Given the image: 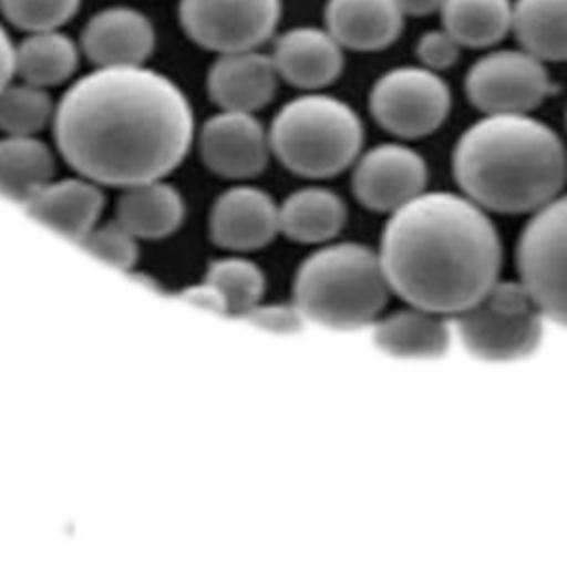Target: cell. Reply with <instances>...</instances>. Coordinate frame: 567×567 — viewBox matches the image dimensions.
<instances>
[{
	"instance_id": "obj_18",
	"label": "cell",
	"mask_w": 567,
	"mask_h": 567,
	"mask_svg": "<svg viewBox=\"0 0 567 567\" xmlns=\"http://www.w3.org/2000/svg\"><path fill=\"white\" fill-rule=\"evenodd\" d=\"M102 206L100 188L82 175L60 182L51 179L24 204L35 219L80 244L97 226Z\"/></svg>"
},
{
	"instance_id": "obj_21",
	"label": "cell",
	"mask_w": 567,
	"mask_h": 567,
	"mask_svg": "<svg viewBox=\"0 0 567 567\" xmlns=\"http://www.w3.org/2000/svg\"><path fill=\"white\" fill-rule=\"evenodd\" d=\"M348 217L343 199L328 188H301L279 206V233L299 244H321L339 235Z\"/></svg>"
},
{
	"instance_id": "obj_27",
	"label": "cell",
	"mask_w": 567,
	"mask_h": 567,
	"mask_svg": "<svg viewBox=\"0 0 567 567\" xmlns=\"http://www.w3.org/2000/svg\"><path fill=\"white\" fill-rule=\"evenodd\" d=\"M206 281H210L221 292L228 312L235 315H244L257 306L266 288L264 272L252 261L241 257L213 261L206 272Z\"/></svg>"
},
{
	"instance_id": "obj_25",
	"label": "cell",
	"mask_w": 567,
	"mask_h": 567,
	"mask_svg": "<svg viewBox=\"0 0 567 567\" xmlns=\"http://www.w3.org/2000/svg\"><path fill=\"white\" fill-rule=\"evenodd\" d=\"M443 29H447L461 47L487 49L512 31V0H445L441 7Z\"/></svg>"
},
{
	"instance_id": "obj_9",
	"label": "cell",
	"mask_w": 567,
	"mask_h": 567,
	"mask_svg": "<svg viewBox=\"0 0 567 567\" xmlns=\"http://www.w3.org/2000/svg\"><path fill=\"white\" fill-rule=\"evenodd\" d=\"M545 62L520 49H498L478 58L465 75L467 100L485 115L529 113L551 95Z\"/></svg>"
},
{
	"instance_id": "obj_32",
	"label": "cell",
	"mask_w": 567,
	"mask_h": 567,
	"mask_svg": "<svg viewBox=\"0 0 567 567\" xmlns=\"http://www.w3.org/2000/svg\"><path fill=\"white\" fill-rule=\"evenodd\" d=\"M182 295H184L190 303H195V306L208 308V310H213V312H228L221 292H219L210 281H206V279H204L202 284H197V286L186 288Z\"/></svg>"
},
{
	"instance_id": "obj_24",
	"label": "cell",
	"mask_w": 567,
	"mask_h": 567,
	"mask_svg": "<svg viewBox=\"0 0 567 567\" xmlns=\"http://www.w3.org/2000/svg\"><path fill=\"white\" fill-rule=\"evenodd\" d=\"M78 44L58 29L31 31L16 47V73L22 82L35 86H55L66 82L78 69Z\"/></svg>"
},
{
	"instance_id": "obj_13",
	"label": "cell",
	"mask_w": 567,
	"mask_h": 567,
	"mask_svg": "<svg viewBox=\"0 0 567 567\" xmlns=\"http://www.w3.org/2000/svg\"><path fill=\"white\" fill-rule=\"evenodd\" d=\"M208 233L219 248L237 252L264 248L279 233V206L261 188H228L210 208Z\"/></svg>"
},
{
	"instance_id": "obj_30",
	"label": "cell",
	"mask_w": 567,
	"mask_h": 567,
	"mask_svg": "<svg viewBox=\"0 0 567 567\" xmlns=\"http://www.w3.org/2000/svg\"><path fill=\"white\" fill-rule=\"evenodd\" d=\"M461 55V42L447 29L425 31L416 42V58L432 71H445L456 64Z\"/></svg>"
},
{
	"instance_id": "obj_20",
	"label": "cell",
	"mask_w": 567,
	"mask_h": 567,
	"mask_svg": "<svg viewBox=\"0 0 567 567\" xmlns=\"http://www.w3.org/2000/svg\"><path fill=\"white\" fill-rule=\"evenodd\" d=\"M374 343L399 359H439L450 346V326L441 315L410 306L374 323Z\"/></svg>"
},
{
	"instance_id": "obj_15",
	"label": "cell",
	"mask_w": 567,
	"mask_h": 567,
	"mask_svg": "<svg viewBox=\"0 0 567 567\" xmlns=\"http://www.w3.org/2000/svg\"><path fill=\"white\" fill-rule=\"evenodd\" d=\"M277 80L272 58L248 49L219 53L208 69L206 89L221 111L255 113L275 97Z\"/></svg>"
},
{
	"instance_id": "obj_14",
	"label": "cell",
	"mask_w": 567,
	"mask_h": 567,
	"mask_svg": "<svg viewBox=\"0 0 567 567\" xmlns=\"http://www.w3.org/2000/svg\"><path fill=\"white\" fill-rule=\"evenodd\" d=\"M80 47L97 66H140L155 49V29L133 7H106L89 18Z\"/></svg>"
},
{
	"instance_id": "obj_10",
	"label": "cell",
	"mask_w": 567,
	"mask_h": 567,
	"mask_svg": "<svg viewBox=\"0 0 567 567\" xmlns=\"http://www.w3.org/2000/svg\"><path fill=\"white\" fill-rule=\"evenodd\" d=\"M281 0H179V24L202 49L248 51L277 29Z\"/></svg>"
},
{
	"instance_id": "obj_31",
	"label": "cell",
	"mask_w": 567,
	"mask_h": 567,
	"mask_svg": "<svg viewBox=\"0 0 567 567\" xmlns=\"http://www.w3.org/2000/svg\"><path fill=\"white\" fill-rule=\"evenodd\" d=\"M246 321L268 328V330H277V332H297L306 317L301 315V310L297 306H284V303H257L250 310H246L241 315Z\"/></svg>"
},
{
	"instance_id": "obj_4",
	"label": "cell",
	"mask_w": 567,
	"mask_h": 567,
	"mask_svg": "<svg viewBox=\"0 0 567 567\" xmlns=\"http://www.w3.org/2000/svg\"><path fill=\"white\" fill-rule=\"evenodd\" d=\"M388 279L377 252L363 244H332L303 259L292 297L306 321L359 330L377 321L388 301Z\"/></svg>"
},
{
	"instance_id": "obj_8",
	"label": "cell",
	"mask_w": 567,
	"mask_h": 567,
	"mask_svg": "<svg viewBox=\"0 0 567 567\" xmlns=\"http://www.w3.org/2000/svg\"><path fill=\"white\" fill-rule=\"evenodd\" d=\"M452 93L447 82L427 66H396L370 91V113L390 135L416 140L434 133L447 117Z\"/></svg>"
},
{
	"instance_id": "obj_6",
	"label": "cell",
	"mask_w": 567,
	"mask_h": 567,
	"mask_svg": "<svg viewBox=\"0 0 567 567\" xmlns=\"http://www.w3.org/2000/svg\"><path fill=\"white\" fill-rule=\"evenodd\" d=\"M543 317L520 281H496L476 303L454 315V328L472 357L505 363L536 352Z\"/></svg>"
},
{
	"instance_id": "obj_16",
	"label": "cell",
	"mask_w": 567,
	"mask_h": 567,
	"mask_svg": "<svg viewBox=\"0 0 567 567\" xmlns=\"http://www.w3.org/2000/svg\"><path fill=\"white\" fill-rule=\"evenodd\" d=\"M270 58L281 80L308 91L332 84L343 71V47L319 27H295L281 33Z\"/></svg>"
},
{
	"instance_id": "obj_23",
	"label": "cell",
	"mask_w": 567,
	"mask_h": 567,
	"mask_svg": "<svg viewBox=\"0 0 567 567\" xmlns=\"http://www.w3.org/2000/svg\"><path fill=\"white\" fill-rule=\"evenodd\" d=\"M512 31L543 62L567 60V0H516Z\"/></svg>"
},
{
	"instance_id": "obj_34",
	"label": "cell",
	"mask_w": 567,
	"mask_h": 567,
	"mask_svg": "<svg viewBox=\"0 0 567 567\" xmlns=\"http://www.w3.org/2000/svg\"><path fill=\"white\" fill-rule=\"evenodd\" d=\"M445 0H396V4L401 7V11L405 16H430L434 11H441Z\"/></svg>"
},
{
	"instance_id": "obj_2",
	"label": "cell",
	"mask_w": 567,
	"mask_h": 567,
	"mask_svg": "<svg viewBox=\"0 0 567 567\" xmlns=\"http://www.w3.org/2000/svg\"><path fill=\"white\" fill-rule=\"evenodd\" d=\"M501 239L470 197L421 193L392 213L379 259L392 292L410 306L458 315L498 279Z\"/></svg>"
},
{
	"instance_id": "obj_5",
	"label": "cell",
	"mask_w": 567,
	"mask_h": 567,
	"mask_svg": "<svg viewBox=\"0 0 567 567\" xmlns=\"http://www.w3.org/2000/svg\"><path fill=\"white\" fill-rule=\"evenodd\" d=\"M270 151L301 177H332L346 171L363 144L359 115L341 100L308 93L279 109L268 131Z\"/></svg>"
},
{
	"instance_id": "obj_19",
	"label": "cell",
	"mask_w": 567,
	"mask_h": 567,
	"mask_svg": "<svg viewBox=\"0 0 567 567\" xmlns=\"http://www.w3.org/2000/svg\"><path fill=\"white\" fill-rule=\"evenodd\" d=\"M115 213V219L137 239H162L182 226L186 208L175 186L162 179H148L126 186Z\"/></svg>"
},
{
	"instance_id": "obj_29",
	"label": "cell",
	"mask_w": 567,
	"mask_h": 567,
	"mask_svg": "<svg viewBox=\"0 0 567 567\" xmlns=\"http://www.w3.org/2000/svg\"><path fill=\"white\" fill-rule=\"evenodd\" d=\"M82 244L89 252L122 270L135 266L137 261V237L131 230H126L117 219L95 226L82 239Z\"/></svg>"
},
{
	"instance_id": "obj_1",
	"label": "cell",
	"mask_w": 567,
	"mask_h": 567,
	"mask_svg": "<svg viewBox=\"0 0 567 567\" xmlns=\"http://www.w3.org/2000/svg\"><path fill=\"white\" fill-rule=\"evenodd\" d=\"M53 135L78 175L126 188L179 166L193 142V111L173 80L144 64L97 66L62 95Z\"/></svg>"
},
{
	"instance_id": "obj_12",
	"label": "cell",
	"mask_w": 567,
	"mask_h": 567,
	"mask_svg": "<svg viewBox=\"0 0 567 567\" xmlns=\"http://www.w3.org/2000/svg\"><path fill=\"white\" fill-rule=\"evenodd\" d=\"M199 153L210 173L248 179L266 168L270 137L252 113L219 111L199 131Z\"/></svg>"
},
{
	"instance_id": "obj_33",
	"label": "cell",
	"mask_w": 567,
	"mask_h": 567,
	"mask_svg": "<svg viewBox=\"0 0 567 567\" xmlns=\"http://www.w3.org/2000/svg\"><path fill=\"white\" fill-rule=\"evenodd\" d=\"M16 73V47L11 44L9 33L0 24V91L11 82Z\"/></svg>"
},
{
	"instance_id": "obj_26",
	"label": "cell",
	"mask_w": 567,
	"mask_h": 567,
	"mask_svg": "<svg viewBox=\"0 0 567 567\" xmlns=\"http://www.w3.org/2000/svg\"><path fill=\"white\" fill-rule=\"evenodd\" d=\"M55 106L47 89L22 82L0 91V131L9 135H35L53 120Z\"/></svg>"
},
{
	"instance_id": "obj_17",
	"label": "cell",
	"mask_w": 567,
	"mask_h": 567,
	"mask_svg": "<svg viewBox=\"0 0 567 567\" xmlns=\"http://www.w3.org/2000/svg\"><path fill=\"white\" fill-rule=\"evenodd\" d=\"M323 18L343 49L381 51L401 35L405 13L396 0H328Z\"/></svg>"
},
{
	"instance_id": "obj_22",
	"label": "cell",
	"mask_w": 567,
	"mask_h": 567,
	"mask_svg": "<svg viewBox=\"0 0 567 567\" xmlns=\"http://www.w3.org/2000/svg\"><path fill=\"white\" fill-rule=\"evenodd\" d=\"M55 173L49 146L33 135H9L0 140V193L27 204Z\"/></svg>"
},
{
	"instance_id": "obj_7",
	"label": "cell",
	"mask_w": 567,
	"mask_h": 567,
	"mask_svg": "<svg viewBox=\"0 0 567 567\" xmlns=\"http://www.w3.org/2000/svg\"><path fill=\"white\" fill-rule=\"evenodd\" d=\"M516 264L543 315L567 328V195L554 197L527 221Z\"/></svg>"
},
{
	"instance_id": "obj_3",
	"label": "cell",
	"mask_w": 567,
	"mask_h": 567,
	"mask_svg": "<svg viewBox=\"0 0 567 567\" xmlns=\"http://www.w3.org/2000/svg\"><path fill=\"white\" fill-rule=\"evenodd\" d=\"M452 173L481 208L532 213L563 190L567 151L556 131L527 113L487 115L458 137Z\"/></svg>"
},
{
	"instance_id": "obj_28",
	"label": "cell",
	"mask_w": 567,
	"mask_h": 567,
	"mask_svg": "<svg viewBox=\"0 0 567 567\" xmlns=\"http://www.w3.org/2000/svg\"><path fill=\"white\" fill-rule=\"evenodd\" d=\"M82 0H0L4 20L22 31H47L69 22Z\"/></svg>"
},
{
	"instance_id": "obj_11",
	"label": "cell",
	"mask_w": 567,
	"mask_h": 567,
	"mask_svg": "<svg viewBox=\"0 0 567 567\" xmlns=\"http://www.w3.org/2000/svg\"><path fill=\"white\" fill-rule=\"evenodd\" d=\"M427 166L403 144H379L359 157L352 173V193L374 213H394L423 193Z\"/></svg>"
}]
</instances>
